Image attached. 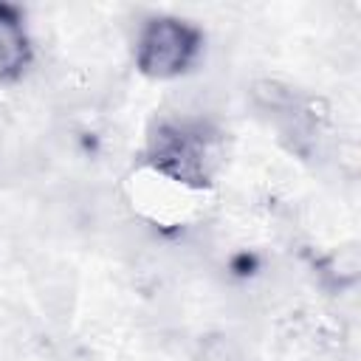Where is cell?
<instances>
[{
	"label": "cell",
	"mask_w": 361,
	"mask_h": 361,
	"mask_svg": "<svg viewBox=\"0 0 361 361\" xmlns=\"http://www.w3.org/2000/svg\"><path fill=\"white\" fill-rule=\"evenodd\" d=\"M223 161L220 133L206 116L166 113L147 135V164L161 180L203 189Z\"/></svg>",
	"instance_id": "obj_1"
},
{
	"label": "cell",
	"mask_w": 361,
	"mask_h": 361,
	"mask_svg": "<svg viewBox=\"0 0 361 361\" xmlns=\"http://www.w3.org/2000/svg\"><path fill=\"white\" fill-rule=\"evenodd\" d=\"M203 54V34L180 17L152 14L135 28L133 59L144 76L178 79Z\"/></svg>",
	"instance_id": "obj_2"
},
{
	"label": "cell",
	"mask_w": 361,
	"mask_h": 361,
	"mask_svg": "<svg viewBox=\"0 0 361 361\" xmlns=\"http://www.w3.org/2000/svg\"><path fill=\"white\" fill-rule=\"evenodd\" d=\"M34 62V45L17 8L0 3V79L17 82Z\"/></svg>",
	"instance_id": "obj_3"
}]
</instances>
